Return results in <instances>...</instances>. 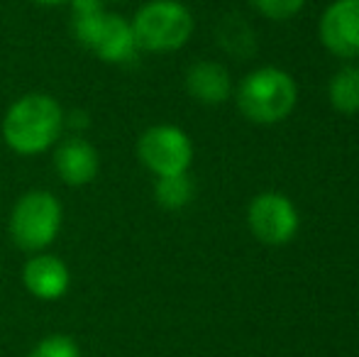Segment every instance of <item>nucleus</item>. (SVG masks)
Wrapping results in <instances>:
<instances>
[{"instance_id":"nucleus-1","label":"nucleus","mask_w":359,"mask_h":357,"mask_svg":"<svg viewBox=\"0 0 359 357\" xmlns=\"http://www.w3.org/2000/svg\"><path fill=\"white\" fill-rule=\"evenodd\" d=\"M64 108L54 95L49 93H25L3 115V142L22 157H37V154L52 149L62 140L64 128Z\"/></svg>"},{"instance_id":"nucleus-2","label":"nucleus","mask_w":359,"mask_h":357,"mask_svg":"<svg viewBox=\"0 0 359 357\" xmlns=\"http://www.w3.org/2000/svg\"><path fill=\"white\" fill-rule=\"evenodd\" d=\"M298 100V88L291 74L276 67L250 72L237 86V108L250 123L276 125L291 115Z\"/></svg>"},{"instance_id":"nucleus-3","label":"nucleus","mask_w":359,"mask_h":357,"mask_svg":"<svg viewBox=\"0 0 359 357\" xmlns=\"http://www.w3.org/2000/svg\"><path fill=\"white\" fill-rule=\"evenodd\" d=\"M140 52L169 54L186 47L194 34V13L181 0H149L130 20Z\"/></svg>"},{"instance_id":"nucleus-4","label":"nucleus","mask_w":359,"mask_h":357,"mask_svg":"<svg viewBox=\"0 0 359 357\" xmlns=\"http://www.w3.org/2000/svg\"><path fill=\"white\" fill-rule=\"evenodd\" d=\"M62 220V201L47 189H32L15 201L8 223L10 238L25 252H44L59 238Z\"/></svg>"},{"instance_id":"nucleus-5","label":"nucleus","mask_w":359,"mask_h":357,"mask_svg":"<svg viewBox=\"0 0 359 357\" xmlns=\"http://www.w3.org/2000/svg\"><path fill=\"white\" fill-rule=\"evenodd\" d=\"M72 34L83 49L105 64H130L137 59L140 49L130 20L123 15L95 10L86 15H72Z\"/></svg>"},{"instance_id":"nucleus-6","label":"nucleus","mask_w":359,"mask_h":357,"mask_svg":"<svg viewBox=\"0 0 359 357\" xmlns=\"http://www.w3.org/2000/svg\"><path fill=\"white\" fill-rule=\"evenodd\" d=\"M137 159L154 177L186 174L194 162V142L176 125H151L137 140Z\"/></svg>"},{"instance_id":"nucleus-7","label":"nucleus","mask_w":359,"mask_h":357,"mask_svg":"<svg viewBox=\"0 0 359 357\" xmlns=\"http://www.w3.org/2000/svg\"><path fill=\"white\" fill-rule=\"evenodd\" d=\"M247 225L264 245H286L298 233V210L291 198L279 191L255 196L247 208Z\"/></svg>"},{"instance_id":"nucleus-8","label":"nucleus","mask_w":359,"mask_h":357,"mask_svg":"<svg viewBox=\"0 0 359 357\" xmlns=\"http://www.w3.org/2000/svg\"><path fill=\"white\" fill-rule=\"evenodd\" d=\"M318 34L335 57H359V0H332L323 13Z\"/></svg>"},{"instance_id":"nucleus-9","label":"nucleus","mask_w":359,"mask_h":357,"mask_svg":"<svg viewBox=\"0 0 359 357\" xmlns=\"http://www.w3.org/2000/svg\"><path fill=\"white\" fill-rule=\"evenodd\" d=\"M54 172L62 179V184L81 189L93 184L100 172V154L93 144L81 135L62 137L54 144Z\"/></svg>"},{"instance_id":"nucleus-10","label":"nucleus","mask_w":359,"mask_h":357,"mask_svg":"<svg viewBox=\"0 0 359 357\" xmlns=\"http://www.w3.org/2000/svg\"><path fill=\"white\" fill-rule=\"evenodd\" d=\"M22 284L34 299L59 301L72 286V271L59 255L34 252L22 264Z\"/></svg>"},{"instance_id":"nucleus-11","label":"nucleus","mask_w":359,"mask_h":357,"mask_svg":"<svg viewBox=\"0 0 359 357\" xmlns=\"http://www.w3.org/2000/svg\"><path fill=\"white\" fill-rule=\"evenodd\" d=\"M186 90L198 103L220 105L232 93V76L222 64L201 59V62L191 64L186 72Z\"/></svg>"},{"instance_id":"nucleus-12","label":"nucleus","mask_w":359,"mask_h":357,"mask_svg":"<svg viewBox=\"0 0 359 357\" xmlns=\"http://www.w3.org/2000/svg\"><path fill=\"white\" fill-rule=\"evenodd\" d=\"M327 98H330V105L337 113H359V67L345 64L342 69H337L335 76L327 83Z\"/></svg>"},{"instance_id":"nucleus-13","label":"nucleus","mask_w":359,"mask_h":357,"mask_svg":"<svg viewBox=\"0 0 359 357\" xmlns=\"http://www.w3.org/2000/svg\"><path fill=\"white\" fill-rule=\"evenodd\" d=\"M196 184L186 174H171V177H156L154 181V198L161 208L166 210H181L194 201Z\"/></svg>"},{"instance_id":"nucleus-14","label":"nucleus","mask_w":359,"mask_h":357,"mask_svg":"<svg viewBox=\"0 0 359 357\" xmlns=\"http://www.w3.org/2000/svg\"><path fill=\"white\" fill-rule=\"evenodd\" d=\"M27 357H81V348L72 335L52 333L39 340Z\"/></svg>"},{"instance_id":"nucleus-15","label":"nucleus","mask_w":359,"mask_h":357,"mask_svg":"<svg viewBox=\"0 0 359 357\" xmlns=\"http://www.w3.org/2000/svg\"><path fill=\"white\" fill-rule=\"evenodd\" d=\"M250 3L255 5V10L262 18L284 22V20H291L301 13L306 0H250Z\"/></svg>"},{"instance_id":"nucleus-16","label":"nucleus","mask_w":359,"mask_h":357,"mask_svg":"<svg viewBox=\"0 0 359 357\" xmlns=\"http://www.w3.org/2000/svg\"><path fill=\"white\" fill-rule=\"evenodd\" d=\"M90 125L88 113H81V110H74V113L64 115V128H72V130H86Z\"/></svg>"},{"instance_id":"nucleus-17","label":"nucleus","mask_w":359,"mask_h":357,"mask_svg":"<svg viewBox=\"0 0 359 357\" xmlns=\"http://www.w3.org/2000/svg\"><path fill=\"white\" fill-rule=\"evenodd\" d=\"M32 3L42 8H59V5H69V0H32Z\"/></svg>"},{"instance_id":"nucleus-18","label":"nucleus","mask_w":359,"mask_h":357,"mask_svg":"<svg viewBox=\"0 0 359 357\" xmlns=\"http://www.w3.org/2000/svg\"><path fill=\"white\" fill-rule=\"evenodd\" d=\"M118 3H123V0H118Z\"/></svg>"}]
</instances>
